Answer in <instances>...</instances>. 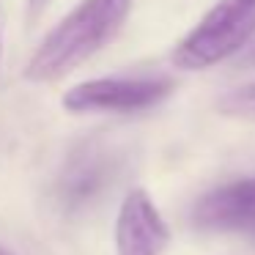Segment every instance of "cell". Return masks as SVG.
I'll return each mask as SVG.
<instances>
[{
  "label": "cell",
  "mask_w": 255,
  "mask_h": 255,
  "mask_svg": "<svg viewBox=\"0 0 255 255\" xmlns=\"http://www.w3.org/2000/svg\"><path fill=\"white\" fill-rule=\"evenodd\" d=\"M217 113L225 116V118L255 124V80L228 91V94H222L220 99H217Z\"/></svg>",
  "instance_id": "52a82bcc"
},
{
  "label": "cell",
  "mask_w": 255,
  "mask_h": 255,
  "mask_svg": "<svg viewBox=\"0 0 255 255\" xmlns=\"http://www.w3.org/2000/svg\"><path fill=\"white\" fill-rule=\"evenodd\" d=\"M47 0H28V19H36L41 17V11H44Z\"/></svg>",
  "instance_id": "ba28073f"
},
{
  "label": "cell",
  "mask_w": 255,
  "mask_h": 255,
  "mask_svg": "<svg viewBox=\"0 0 255 255\" xmlns=\"http://www.w3.org/2000/svg\"><path fill=\"white\" fill-rule=\"evenodd\" d=\"M107 159L102 151H85V154L74 156V162L66 167L61 181V192L66 203H80V200L91 198L99 192V187L107 178Z\"/></svg>",
  "instance_id": "8992f818"
},
{
  "label": "cell",
  "mask_w": 255,
  "mask_h": 255,
  "mask_svg": "<svg viewBox=\"0 0 255 255\" xmlns=\"http://www.w3.org/2000/svg\"><path fill=\"white\" fill-rule=\"evenodd\" d=\"M247 63H253V66H255V50H253V55L247 58Z\"/></svg>",
  "instance_id": "30bf717a"
},
{
  "label": "cell",
  "mask_w": 255,
  "mask_h": 255,
  "mask_svg": "<svg viewBox=\"0 0 255 255\" xmlns=\"http://www.w3.org/2000/svg\"><path fill=\"white\" fill-rule=\"evenodd\" d=\"M0 255H14V253H11V250H6L3 244H0Z\"/></svg>",
  "instance_id": "9c48e42d"
},
{
  "label": "cell",
  "mask_w": 255,
  "mask_h": 255,
  "mask_svg": "<svg viewBox=\"0 0 255 255\" xmlns=\"http://www.w3.org/2000/svg\"><path fill=\"white\" fill-rule=\"evenodd\" d=\"M167 239V222L156 211L148 192L132 189L116 217V255H159Z\"/></svg>",
  "instance_id": "277c9868"
},
{
  "label": "cell",
  "mask_w": 255,
  "mask_h": 255,
  "mask_svg": "<svg viewBox=\"0 0 255 255\" xmlns=\"http://www.w3.org/2000/svg\"><path fill=\"white\" fill-rule=\"evenodd\" d=\"M132 0H83L74 6L33 52L25 66L30 83H55L94 58L124 28Z\"/></svg>",
  "instance_id": "6da1fadb"
},
{
  "label": "cell",
  "mask_w": 255,
  "mask_h": 255,
  "mask_svg": "<svg viewBox=\"0 0 255 255\" xmlns=\"http://www.w3.org/2000/svg\"><path fill=\"white\" fill-rule=\"evenodd\" d=\"M255 36V0H217L176 44L170 61L184 72H203L228 61Z\"/></svg>",
  "instance_id": "7a4b0ae2"
},
{
  "label": "cell",
  "mask_w": 255,
  "mask_h": 255,
  "mask_svg": "<svg viewBox=\"0 0 255 255\" xmlns=\"http://www.w3.org/2000/svg\"><path fill=\"white\" fill-rule=\"evenodd\" d=\"M176 91V80L165 74L145 77H99L77 83L63 94L69 113H140L162 105Z\"/></svg>",
  "instance_id": "3957f363"
},
{
  "label": "cell",
  "mask_w": 255,
  "mask_h": 255,
  "mask_svg": "<svg viewBox=\"0 0 255 255\" xmlns=\"http://www.w3.org/2000/svg\"><path fill=\"white\" fill-rule=\"evenodd\" d=\"M192 220L200 231L255 233V178L217 187L195 203Z\"/></svg>",
  "instance_id": "5b68a950"
}]
</instances>
